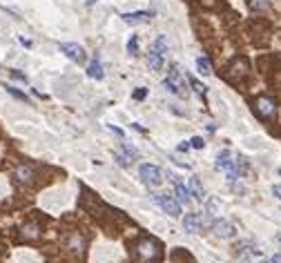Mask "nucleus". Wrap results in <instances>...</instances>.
<instances>
[{
    "mask_svg": "<svg viewBox=\"0 0 281 263\" xmlns=\"http://www.w3.org/2000/svg\"><path fill=\"white\" fill-rule=\"evenodd\" d=\"M60 51H63L69 60H74V63H78V65L85 63V49L76 43H63L60 45Z\"/></svg>",
    "mask_w": 281,
    "mask_h": 263,
    "instance_id": "nucleus-7",
    "label": "nucleus"
},
{
    "mask_svg": "<svg viewBox=\"0 0 281 263\" xmlns=\"http://www.w3.org/2000/svg\"><path fill=\"white\" fill-rule=\"evenodd\" d=\"M154 13L152 11H132V13H123V20L127 25H138V23H150Z\"/></svg>",
    "mask_w": 281,
    "mask_h": 263,
    "instance_id": "nucleus-10",
    "label": "nucleus"
},
{
    "mask_svg": "<svg viewBox=\"0 0 281 263\" xmlns=\"http://www.w3.org/2000/svg\"><path fill=\"white\" fill-rule=\"evenodd\" d=\"M245 3L254 11H268L270 9V3H268V0H245Z\"/></svg>",
    "mask_w": 281,
    "mask_h": 263,
    "instance_id": "nucleus-18",
    "label": "nucleus"
},
{
    "mask_svg": "<svg viewBox=\"0 0 281 263\" xmlns=\"http://www.w3.org/2000/svg\"><path fill=\"white\" fill-rule=\"evenodd\" d=\"M183 225H185V232H199L201 230V217L199 214H187L185 221H183Z\"/></svg>",
    "mask_w": 281,
    "mask_h": 263,
    "instance_id": "nucleus-16",
    "label": "nucleus"
},
{
    "mask_svg": "<svg viewBox=\"0 0 281 263\" xmlns=\"http://www.w3.org/2000/svg\"><path fill=\"white\" fill-rule=\"evenodd\" d=\"M20 43H23L25 47H31V40H27V38H20Z\"/></svg>",
    "mask_w": 281,
    "mask_h": 263,
    "instance_id": "nucleus-32",
    "label": "nucleus"
},
{
    "mask_svg": "<svg viewBox=\"0 0 281 263\" xmlns=\"http://www.w3.org/2000/svg\"><path fill=\"white\" fill-rule=\"evenodd\" d=\"M174 194H177V197H174V199H177L181 205H187V203H190V199H192V197H190V190H187L185 185H181L179 181H177V183H174Z\"/></svg>",
    "mask_w": 281,
    "mask_h": 263,
    "instance_id": "nucleus-14",
    "label": "nucleus"
},
{
    "mask_svg": "<svg viewBox=\"0 0 281 263\" xmlns=\"http://www.w3.org/2000/svg\"><path fill=\"white\" fill-rule=\"evenodd\" d=\"M254 112L264 120H270V118H274V114H277V105H274L272 98L261 96V98H257V103H254Z\"/></svg>",
    "mask_w": 281,
    "mask_h": 263,
    "instance_id": "nucleus-6",
    "label": "nucleus"
},
{
    "mask_svg": "<svg viewBox=\"0 0 281 263\" xmlns=\"http://www.w3.org/2000/svg\"><path fill=\"white\" fill-rule=\"evenodd\" d=\"M187 190H190V197H194L197 201H203V187H201L199 179H190V183H187Z\"/></svg>",
    "mask_w": 281,
    "mask_h": 263,
    "instance_id": "nucleus-17",
    "label": "nucleus"
},
{
    "mask_svg": "<svg viewBox=\"0 0 281 263\" xmlns=\"http://www.w3.org/2000/svg\"><path fill=\"white\" fill-rule=\"evenodd\" d=\"M154 201L163 207V210L167 214H172V217H179L181 214V203L174 197H170V194H161V197H154Z\"/></svg>",
    "mask_w": 281,
    "mask_h": 263,
    "instance_id": "nucleus-8",
    "label": "nucleus"
},
{
    "mask_svg": "<svg viewBox=\"0 0 281 263\" xmlns=\"http://www.w3.org/2000/svg\"><path fill=\"white\" fill-rule=\"evenodd\" d=\"M205 210H207V214H219V210H221V201H217V199H212V201H207V205H205Z\"/></svg>",
    "mask_w": 281,
    "mask_h": 263,
    "instance_id": "nucleus-23",
    "label": "nucleus"
},
{
    "mask_svg": "<svg viewBox=\"0 0 281 263\" xmlns=\"http://www.w3.org/2000/svg\"><path fill=\"white\" fill-rule=\"evenodd\" d=\"M87 76L94 78V80H100L103 78V65H100V58L94 56L90 60V65H87Z\"/></svg>",
    "mask_w": 281,
    "mask_h": 263,
    "instance_id": "nucleus-12",
    "label": "nucleus"
},
{
    "mask_svg": "<svg viewBox=\"0 0 281 263\" xmlns=\"http://www.w3.org/2000/svg\"><path fill=\"white\" fill-rule=\"evenodd\" d=\"M20 237H23L25 241H36V239L40 237L38 223H27V225H23V230H20Z\"/></svg>",
    "mask_w": 281,
    "mask_h": 263,
    "instance_id": "nucleus-13",
    "label": "nucleus"
},
{
    "mask_svg": "<svg viewBox=\"0 0 281 263\" xmlns=\"http://www.w3.org/2000/svg\"><path fill=\"white\" fill-rule=\"evenodd\" d=\"M279 174H281V170H279Z\"/></svg>",
    "mask_w": 281,
    "mask_h": 263,
    "instance_id": "nucleus-35",
    "label": "nucleus"
},
{
    "mask_svg": "<svg viewBox=\"0 0 281 263\" xmlns=\"http://www.w3.org/2000/svg\"><path fill=\"white\" fill-rule=\"evenodd\" d=\"M167 51V38L165 36H159L154 40L150 54H147V65H150L152 72H161V67H163V56Z\"/></svg>",
    "mask_w": 281,
    "mask_h": 263,
    "instance_id": "nucleus-1",
    "label": "nucleus"
},
{
    "mask_svg": "<svg viewBox=\"0 0 281 263\" xmlns=\"http://www.w3.org/2000/svg\"><path fill=\"white\" fill-rule=\"evenodd\" d=\"M114 159H116V163H118V165H123V167H130V165H132V156H130V154L114 152Z\"/></svg>",
    "mask_w": 281,
    "mask_h": 263,
    "instance_id": "nucleus-22",
    "label": "nucleus"
},
{
    "mask_svg": "<svg viewBox=\"0 0 281 263\" xmlns=\"http://www.w3.org/2000/svg\"><path fill=\"white\" fill-rule=\"evenodd\" d=\"M5 90H7V94H9V96H13V98H18V100H20V103H27V100H29V98H27V96H25V94H23V92H20V90H16V87H13V85H5Z\"/></svg>",
    "mask_w": 281,
    "mask_h": 263,
    "instance_id": "nucleus-21",
    "label": "nucleus"
},
{
    "mask_svg": "<svg viewBox=\"0 0 281 263\" xmlns=\"http://www.w3.org/2000/svg\"><path fill=\"white\" fill-rule=\"evenodd\" d=\"M187 143H190V147H194V150H203V147H205V143H203V138H201V136H194V138L187 141Z\"/></svg>",
    "mask_w": 281,
    "mask_h": 263,
    "instance_id": "nucleus-25",
    "label": "nucleus"
},
{
    "mask_svg": "<svg viewBox=\"0 0 281 263\" xmlns=\"http://www.w3.org/2000/svg\"><path fill=\"white\" fill-rule=\"evenodd\" d=\"M279 243H281V237H279Z\"/></svg>",
    "mask_w": 281,
    "mask_h": 263,
    "instance_id": "nucleus-34",
    "label": "nucleus"
},
{
    "mask_svg": "<svg viewBox=\"0 0 281 263\" xmlns=\"http://www.w3.org/2000/svg\"><path fill=\"white\" fill-rule=\"evenodd\" d=\"M259 263H270V261H259Z\"/></svg>",
    "mask_w": 281,
    "mask_h": 263,
    "instance_id": "nucleus-33",
    "label": "nucleus"
},
{
    "mask_svg": "<svg viewBox=\"0 0 281 263\" xmlns=\"http://www.w3.org/2000/svg\"><path fill=\"white\" fill-rule=\"evenodd\" d=\"M217 170H219V172H225L227 181H237L239 174H241L237 161L232 159V154L227 152V150H223V152H221L219 156H217Z\"/></svg>",
    "mask_w": 281,
    "mask_h": 263,
    "instance_id": "nucleus-2",
    "label": "nucleus"
},
{
    "mask_svg": "<svg viewBox=\"0 0 281 263\" xmlns=\"http://www.w3.org/2000/svg\"><path fill=\"white\" fill-rule=\"evenodd\" d=\"M127 51H130L132 56H136V51H138V38L136 36L130 38V43H127Z\"/></svg>",
    "mask_w": 281,
    "mask_h": 263,
    "instance_id": "nucleus-24",
    "label": "nucleus"
},
{
    "mask_svg": "<svg viewBox=\"0 0 281 263\" xmlns=\"http://www.w3.org/2000/svg\"><path fill=\"white\" fill-rule=\"evenodd\" d=\"M165 87H167V90H170L172 94H177L179 98H187V90H185V83H183V78H181V74L177 72V67H172L170 76L165 78Z\"/></svg>",
    "mask_w": 281,
    "mask_h": 263,
    "instance_id": "nucleus-5",
    "label": "nucleus"
},
{
    "mask_svg": "<svg viewBox=\"0 0 281 263\" xmlns=\"http://www.w3.org/2000/svg\"><path fill=\"white\" fill-rule=\"evenodd\" d=\"M16 179L20 181V183H31L33 181V170L29 165H20V167H16Z\"/></svg>",
    "mask_w": 281,
    "mask_h": 263,
    "instance_id": "nucleus-15",
    "label": "nucleus"
},
{
    "mask_svg": "<svg viewBox=\"0 0 281 263\" xmlns=\"http://www.w3.org/2000/svg\"><path fill=\"white\" fill-rule=\"evenodd\" d=\"M227 72H230V74L225 76L227 80H237V76H243V74L248 72V60H245V58H237Z\"/></svg>",
    "mask_w": 281,
    "mask_h": 263,
    "instance_id": "nucleus-11",
    "label": "nucleus"
},
{
    "mask_svg": "<svg viewBox=\"0 0 281 263\" xmlns=\"http://www.w3.org/2000/svg\"><path fill=\"white\" fill-rule=\"evenodd\" d=\"M187 147H190L187 143H181V145H179V152H187Z\"/></svg>",
    "mask_w": 281,
    "mask_h": 263,
    "instance_id": "nucleus-31",
    "label": "nucleus"
},
{
    "mask_svg": "<svg viewBox=\"0 0 281 263\" xmlns=\"http://www.w3.org/2000/svg\"><path fill=\"white\" fill-rule=\"evenodd\" d=\"M234 225L230 223V221H225V219H217L212 223V234L214 237H219V239H230V237H234Z\"/></svg>",
    "mask_w": 281,
    "mask_h": 263,
    "instance_id": "nucleus-9",
    "label": "nucleus"
},
{
    "mask_svg": "<svg viewBox=\"0 0 281 263\" xmlns=\"http://www.w3.org/2000/svg\"><path fill=\"white\" fill-rule=\"evenodd\" d=\"M205 130H207V132H210V134H214V132H217V125H212V123H210V125H207V127H205Z\"/></svg>",
    "mask_w": 281,
    "mask_h": 263,
    "instance_id": "nucleus-29",
    "label": "nucleus"
},
{
    "mask_svg": "<svg viewBox=\"0 0 281 263\" xmlns=\"http://www.w3.org/2000/svg\"><path fill=\"white\" fill-rule=\"evenodd\" d=\"M136 252H138L140 259H143V261H150V263L161 259V246H159L154 239H140Z\"/></svg>",
    "mask_w": 281,
    "mask_h": 263,
    "instance_id": "nucleus-3",
    "label": "nucleus"
},
{
    "mask_svg": "<svg viewBox=\"0 0 281 263\" xmlns=\"http://www.w3.org/2000/svg\"><path fill=\"white\" fill-rule=\"evenodd\" d=\"M132 96H134V100H145L147 98V90H145V87H138V90H134Z\"/></svg>",
    "mask_w": 281,
    "mask_h": 263,
    "instance_id": "nucleus-27",
    "label": "nucleus"
},
{
    "mask_svg": "<svg viewBox=\"0 0 281 263\" xmlns=\"http://www.w3.org/2000/svg\"><path fill=\"white\" fill-rule=\"evenodd\" d=\"M272 194H274L277 199H281V185H274V187H272Z\"/></svg>",
    "mask_w": 281,
    "mask_h": 263,
    "instance_id": "nucleus-28",
    "label": "nucleus"
},
{
    "mask_svg": "<svg viewBox=\"0 0 281 263\" xmlns=\"http://www.w3.org/2000/svg\"><path fill=\"white\" fill-rule=\"evenodd\" d=\"M190 85L194 87V92L199 94V98H201V100H203V103H205V85H203V83H199V80L194 78V76H190Z\"/></svg>",
    "mask_w": 281,
    "mask_h": 263,
    "instance_id": "nucleus-20",
    "label": "nucleus"
},
{
    "mask_svg": "<svg viewBox=\"0 0 281 263\" xmlns=\"http://www.w3.org/2000/svg\"><path fill=\"white\" fill-rule=\"evenodd\" d=\"M270 263H281V254H274V257L270 259Z\"/></svg>",
    "mask_w": 281,
    "mask_h": 263,
    "instance_id": "nucleus-30",
    "label": "nucleus"
},
{
    "mask_svg": "<svg viewBox=\"0 0 281 263\" xmlns=\"http://www.w3.org/2000/svg\"><path fill=\"white\" fill-rule=\"evenodd\" d=\"M9 76H11L13 80H18V83H23V85H27V76H25V74H20L18 69H11V72H9Z\"/></svg>",
    "mask_w": 281,
    "mask_h": 263,
    "instance_id": "nucleus-26",
    "label": "nucleus"
},
{
    "mask_svg": "<svg viewBox=\"0 0 281 263\" xmlns=\"http://www.w3.org/2000/svg\"><path fill=\"white\" fill-rule=\"evenodd\" d=\"M197 67H199V72L203 74V76H212V67H210V63H207V58L199 56L197 58Z\"/></svg>",
    "mask_w": 281,
    "mask_h": 263,
    "instance_id": "nucleus-19",
    "label": "nucleus"
},
{
    "mask_svg": "<svg viewBox=\"0 0 281 263\" xmlns=\"http://www.w3.org/2000/svg\"><path fill=\"white\" fill-rule=\"evenodd\" d=\"M161 177H163V172H161L156 165H150V163H143V165H140V181H143L147 187L161 185V181H163Z\"/></svg>",
    "mask_w": 281,
    "mask_h": 263,
    "instance_id": "nucleus-4",
    "label": "nucleus"
}]
</instances>
